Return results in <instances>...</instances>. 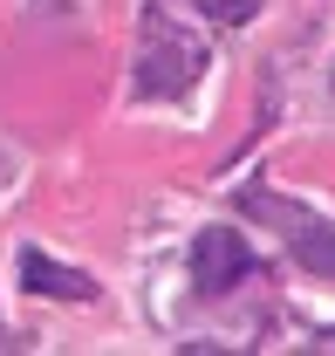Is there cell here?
Returning <instances> with one entry per match:
<instances>
[{
  "instance_id": "2",
  "label": "cell",
  "mask_w": 335,
  "mask_h": 356,
  "mask_svg": "<svg viewBox=\"0 0 335 356\" xmlns=\"http://www.w3.org/2000/svg\"><path fill=\"white\" fill-rule=\"evenodd\" d=\"M21 281H28L35 295H55V302H89V295H96V281H89V274L55 267L42 247H28V254H21Z\"/></svg>"
},
{
  "instance_id": "1",
  "label": "cell",
  "mask_w": 335,
  "mask_h": 356,
  "mask_svg": "<svg viewBox=\"0 0 335 356\" xmlns=\"http://www.w3.org/2000/svg\"><path fill=\"white\" fill-rule=\"evenodd\" d=\"M192 281H199L206 295L240 288V281H247V240L226 233V226H206V233L192 240Z\"/></svg>"
},
{
  "instance_id": "3",
  "label": "cell",
  "mask_w": 335,
  "mask_h": 356,
  "mask_svg": "<svg viewBox=\"0 0 335 356\" xmlns=\"http://www.w3.org/2000/svg\"><path fill=\"white\" fill-rule=\"evenodd\" d=\"M199 7H206L212 21H247L253 14V0H199Z\"/></svg>"
}]
</instances>
